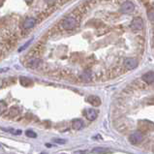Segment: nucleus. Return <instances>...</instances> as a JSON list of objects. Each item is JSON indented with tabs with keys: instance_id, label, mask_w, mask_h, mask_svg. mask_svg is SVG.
Instances as JSON below:
<instances>
[{
	"instance_id": "nucleus-7",
	"label": "nucleus",
	"mask_w": 154,
	"mask_h": 154,
	"mask_svg": "<svg viewBox=\"0 0 154 154\" xmlns=\"http://www.w3.org/2000/svg\"><path fill=\"white\" fill-rule=\"evenodd\" d=\"M142 79L145 83H147L148 84L153 83H154V72L149 71V72H147V73L143 74L142 77Z\"/></svg>"
},
{
	"instance_id": "nucleus-14",
	"label": "nucleus",
	"mask_w": 154,
	"mask_h": 154,
	"mask_svg": "<svg viewBox=\"0 0 154 154\" xmlns=\"http://www.w3.org/2000/svg\"><path fill=\"white\" fill-rule=\"evenodd\" d=\"M20 83L22 86L24 87H30L33 85V81L28 78H25V77H20Z\"/></svg>"
},
{
	"instance_id": "nucleus-13",
	"label": "nucleus",
	"mask_w": 154,
	"mask_h": 154,
	"mask_svg": "<svg viewBox=\"0 0 154 154\" xmlns=\"http://www.w3.org/2000/svg\"><path fill=\"white\" fill-rule=\"evenodd\" d=\"M83 121L81 120V119H74L73 121H72V128L74 130H81V128L83 127Z\"/></svg>"
},
{
	"instance_id": "nucleus-19",
	"label": "nucleus",
	"mask_w": 154,
	"mask_h": 154,
	"mask_svg": "<svg viewBox=\"0 0 154 154\" xmlns=\"http://www.w3.org/2000/svg\"><path fill=\"white\" fill-rule=\"evenodd\" d=\"M54 142L55 143H58V145H64V143H66V140H64V139H55V140H54Z\"/></svg>"
},
{
	"instance_id": "nucleus-4",
	"label": "nucleus",
	"mask_w": 154,
	"mask_h": 154,
	"mask_svg": "<svg viewBox=\"0 0 154 154\" xmlns=\"http://www.w3.org/2000/svg\"><path fill=\"white\" fill-rule=\"evenodd\" d=\"M130 27L133 31H139V30H142V27H143V22L142 20L140 18H133L132 22H131V25H130Z\"/></svg>"
},
{
	"instance_id": "nucleus-16",
	"label": "nucleus",
	"mask_w": 154,
	"mask_h": 154,
	"mask_svg": "<svg viewBox=\"0 0 154 154\" xmlns=\"http://www.w3.org/2000/svg\"><path fill=\"white\" fill-rule=\"evenodd\" d=\"M20 115V110H18V108L17 107H13L9 110V113H8V115L10 116V117H16V116H18Z\"/></svg>"
},
{
	"instance_id": "nucleus-1",
	"label": "nucleus",
	"mask_w": 154,
	"mask_h": 154,
	"mask_svg": "<svg viewBox=\"0 0 154 154\" xmlns=\"http://www.w3.org/2000/svg\"><path fill=\"white\" fill-rule=\"evenodd\" d=\"M139 130L142 133H148L154 130V123L148 120H140L139 122Z\"/></svg>"
},
{
	"instance_id": "nucleus-11",
	"label": "nucleus",
	"mask_w": 154,
	"mask_h": 154,
	"mask_svg": "<svg viewBox=\"0 0 154 154\" xmlns=\"http://www.w3.org/2000/svg\"><path fill=\"white\" fill-rule=\"evenodd\" d=\"M90 152L94 153V154H108V153H113V150L109 149L106 147H95L93 148Z\"/></svg>"
},
{
	"instance_id": "nucleus-17",
	"label": "nucleus",
	"mask_w": 154,
	"mask_h": 154,
	"mask_svg": "<svg viewBox=\"0 0 154 154\" xmlns=\"http://www.w3.org/2000/svg\"><path fill=\"white\" fill-rule=\"evenodd\" d=\"M25 135L28 138H31V139H35V138H37V134L34 133L33 131H31V130H27V131L25 132Z\"/></svg>"
},
{
	"instance_id": "nucleus-2",
	"label": "nucleus",
	"mask_w": 154,
	"mask_h": 154,
	"mask_svg": "<svg viewBox=\"0 0 154 154\" xmlns=\"http://www.w3.org/2000/svg\"><path fill=\"white\" fill-rule=\"evenodd\" d=\"M77 24H78V22H77L76 18L73 17L66 18L62 22V27L64 28L65 30H72V29L76 28Z\"/></svg>"
},
{
	"instance_id": "nucleus-10",
	"label": "nucleus",
	"mask_w": 154,
	"mask_h": 154,
	"mask_svg": "<svg viewBox=\"0 0 154 154\" xmlns=\"http://www.w3.org/2000/svg\"><path fill=\"white\" fill-rule=\"evenodd\" d=\"M42 61L38 59V58H33V59H30L27 62V64H26V66H27L28 68H32V69H36L38 68L40 65H41Z\"/></svg>"
},
{
	"instance_id": "nucleus-6",
	"label": "nucleus",
	"mask_w": 154,
	"mask_h": 154,
	"mask_svg": "<svg viewBox=\"0 0 154 154\" xmlns=\"http://www.w3.org/2000/svg\"><path fill=\"white\" fill-rule=\"evenodd\" d=\"M124 66L127 70H134L138 66V60L135 58H126L124 60Z\"/></svg>"
},
{
	"instance_id": "nucleus-12",
	"label": "nucleus",
	"mask_w": 154,
	"mask_h": 154,
	"mask_svg": "<svg viewBox=\"0 0 154 154\" xmlns=\"http://www.w3.org/2000/svg\"><path fill=\"white\" fill-rule=\"evenodd\" d=\"M36 24V20L33 18H26L24 20V22H23V28L24 29H30L32 28L34 25Z\"/></svg>"
},
{
	"instance_id": "nucleus-9",
	"label": "nucleus",
	"mask_w": 154,
	"mask_h": 154,
	"mask_svg": "<svg viewBox=\"0 0 154 154\" xmlns=\"http://www.w3.org/2000/svg\"><path fill=\"white\" fill-rule=\"evenodd\" d=\"M87 102L89 103L90 105H92L93 107H99L101 105V99L98 96H95V95H90V96L87 97Z\"/></svg>"
},
{
	"instance_id": "nucleus-3",
	"label": "nucleus",
	"mask_w": 154,
	"mask_h": 154,
	"mask_svg": "<svg viewBox=\"0 0 154 154\" xmlns=\"http://www.w3.org/2000/svg\"><path fill=\"white\" fill-rule=\"evenodd\" d=\"M142 140H143V134L140 131L132 133L129 137V142L132 145H138V143L142 142Z\"/></svg>"
},
{
	"instance_id": "nucleus-5",
	"label": "nucleus",
	"mask_w": 154,
	"mask_h": 154,
	"mask_svg": "<svg viewBox=\"0 0 154 154\" xmlns=\"http://www.w3.org/2000/svg\"><path fill=\"white\" fill-rule=\"evenodd\" d=\"M134 10H135V5L130 1L124 2L120 7V11L122 13H124V14H130V13H132Z\"/></svg>"
},
{
	"instance_id": "nucleus-20",
	"label": "nucleus",
	"mask_w": 154,
	"mask_h": 154,
	"mask_svg": "<svg viewBox=\"0 0 154 154\" xmlns=\"http://www.w3.org/2000/svg\"><path fill=\"white\" fill-rule=\"evenodd\" d=\"M148 18H149L150 20L154 22V10H152V11H150L148 13Z\"/></svg>"
},
{
	"instance_id": "nucleus-8",
	"label": "nucleus",
	"mask_w": 154,
	"mask_h": 154,
	"mask_svg": "<svg viewBox=\"0 0 154 154\" xmlns=\"http://www.w3.org/2000/svg\"><path fill=\"white\" fill-rule=\"evenodd\" d=\"M84 115H85L86 118L90 121L95 120L97 118V111L93 110V109H86L84 111Z\"/></svg>"
},
{
	"instance_id": "nucleus-15",
	"label": "nucleus",
	"mask_w": 154,
	"mask_h": 154,
	"mask_svg": "<svg viewBox=\"0 0 154 154\" xmlns=\"http://www.w3.org/2000/svg\"><path fill=\"white\" fill-rule=\"evenodd\" d=\"M91 77H92L91 72L87 70V71H84L83 73L79 76V78H81V81H84V83H88V81H91Z\"/></svg>"
},
{
	"instance_id": "nucleus-21",
	"label": "nucleus",
	"mask_w": 154,
	"mask_h": 154,
	"mask_svg": "<svg viewBox=\"0 0 154 154\" xmlns=\"http://www.w3.org/2000/svg\"><path fill=\"white\" fill-rule=\"evenodd\" d=\"M30 43H31V40H30V41H28V42H27V43H26V44L24 45V46H23L22 47H20V50H20V52H22V50H25V49H26V47H28V45H30Z\"/></svg>"
},
{
	"instance_id": "nucleus-18",
	"label": "nucleus",
	"mask_w": 154,
	"mask_h": 154,
	"mask_svg": "<svg viewBox=\"0 0 154 154\" xmlns=\"http://www.w3.org/2000/svg\"><path fill=\"white\" fill-rule=\"evenodd\" d=\"M7 110V105H5L4 102H1L0 103V113H1V115H3L4 111Z\"/></svg>"
}]
</instances>
